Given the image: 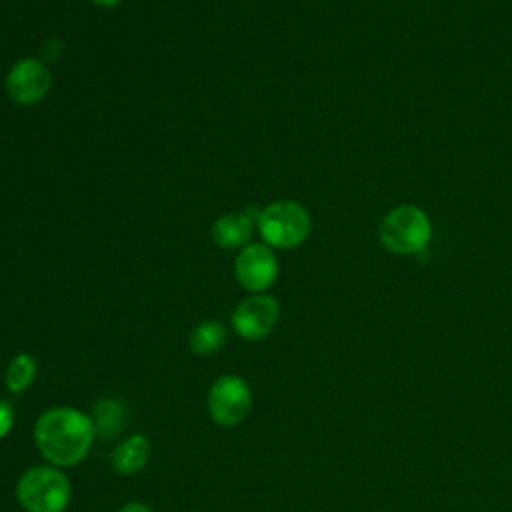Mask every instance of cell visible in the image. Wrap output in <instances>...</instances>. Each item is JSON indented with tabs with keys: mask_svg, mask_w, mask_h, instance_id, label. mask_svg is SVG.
Listing matches in <instances>:
<instances>
[{
	"mask_svg": "<svg viewBox=\"0 0 512 512\" xmlns=\"http://www.w3.org/2000/svg\"><path fill=\"white\" fill-rule=\"evenodd\" d=\"M6 94L18 106L42 102L52 88V74L40 58H22L6 72Z\"/></svg>",
	"mask_w": 512,
	"mask_h": 512,
	"instance_id": "7",
	"label": "cell"
},
{
	"mask_svg": "<svg viewBox=\"0 0 512 512\" xmlns=\"http://www.w3.org/2000/svg\"><path fill=\"white\" fill-rule=\"evenodd\" d=\"M232 328L234 332L248 342L262 340L272 334L280 320V304L274 296L260 292L250 294L232 310Z\"/></svg>",
	"mask_w": 512,
	"mask_h": 512,
	"instance_id": "6",
	"label": "cell"
},
{
	"mask_svg": "<svg viewBox=\"0 0 512 512\" xmlns=\"http://www.w3.org/2000/svg\"><path fill=\"white\" fill-rule=\"evenodd\" d=\"M256 218L250 216L248 212H232V214H222L210 230V236L216 246L222 250H234V248H244L248 240L252 238V232L256 228Z\"/></svg>",
	"mask_w": 512,
	"mask_h": 512,
	"instance_id": "9",
	"label": "cell"
},
{
	"mask_svg": "<svg viewBox=\"0 0 512 512\" xmlns=\"http://www.w3.org/2000/svg\"><path fill=\"white\" fill-rule=\"evenodd\" d=\"M16 500L24 512H64L72 500V484L62 468L36 464L20 474Z\"/></svg>",
	"mask_w": 512,
	"mask_h": 512,
	"instance_id": "2",
	"label": "cell"
},
{
	"mask_svg": "<svg viewBox=\"0 0 512 512\" xmlns=\"http://www.w3.org/2000/svg\"><path fill=\"white\" fill-rule=\"evenodd\" d=\"M38 374V362L32 354L28 352H18L10 358L8 366H6V374H4V384L8 388V392L12 394H22L26 392Z\"/></svg>",
	"mask_w": 512,
	"mask_h": 512,
	"instance_id": "13",
	"label": "cell"
},
{
	"mask_svg": "<svg viewBox=\"0 0 512 512\" xmlns=\"http://www.w3.org/2000/svg\"><path fill=\"white\" fill-rule=\"evenodd\" d=\"M152 454V444L146 434H130L120 440L110 452V466L116 474L130 476L140 472Z\"/></svg>",
	"mask_w": 512,
	"mask_h": 512,
	"instance_id": "10",
	"label": "cell"
},
{
	"mask_svg": "<svg viewBox=\"0 0 512 512\" xmlns=\"http://www.w3.org/2000/svg\"><path fill=\"white\" fill-rule=\"evenodd\" d=\"M32 438L46 464L64 470L88 456L96 434L86 412L74 406H52L36 418Z\"/></svg>",
	"mask_w": 512,
	"mask_h": 512,
	"instance_id": "1",
	"label": "cell"
},
{
	"mask_svg": "<svg viewBox=\"0 0 512 512\" xmlns=\"http://www.w3.org/2000/svg\"><path fill=\"white\" fill-rule=\"evenodd\" d=\"M228 332L222 322L206 320L196 324L188 334V348L196 356H212L226 344Z\"/></svg>",
	"mask_w": 512,
	"mask_h": 512,
	"instance_id": "12",
	"label": "cell"
},
{
	"mask_svg": "<svg viewBox=\"0 0 512 512\" xmlns=\"http://www.w3.org/2000/svg\"><path fill=\"white\" fill-rule=\"evenodd\" d=\"M256 228L270 248L292 250L304 244L312 232L308 210L296 200H274L258 212Z\"/></svg>",
	"mask_w": 512,
	"mask_h": 512,
	"instance_id": "4",
	"label": "cell"
},
{
	"mask_svg": "<svg viewBox=\"0 0 512 512\" xmlns=\"http://www.w3.org/2000/svg\"><path fill=\"white\" fill-rule=\"evenodd\" d=\"M206 406L214 424L222 428L238 426L252 408V388L242 376L222 374L210 384Z\"/></svg>",
	"mask_w": 512,
	"mask_h": 512,
	"instance_id": "5",
	"label": "cell"
},
{
	"mask_svg": "<svg viewBox=\"0 0 512 512\" xmlns=\"http://www.w3.org/2000/svg\"><path fill=\"white\" fill-rule=\"evenodd\" d=\"M14 416V406L6 398H0V440L10 434L14 426Z\"/></svg>",
	"mask_w": 512,
	"mask_h": 512,
	"instance_id": "14",
	"label": "cell"
},
{
	"mask_svg": "<svg viewBox=\"0 0 512 512\" xmlns=\"http://www.w3.org/2000/svg\"><path fill=\"white\" fill-rule=\"evenodd\" d=\"M432 240V222L428 214L414 204H400L388 210L378 224L380 246L396 256L422 252Z\"/></svg>",
	"mask_w": 512,
	"mask_h": 512,
	"instance_id": "3",
	"label": "cell"
},
{
	"mask_svg": "<svg viewBox=\"0 0 512 512\" xmlns=\"http://www.w3.org/2000/svg\"><path fill=\"white\" fill-rule=\"evenodd\" d=\"M92 4H96V6H100V8H114V6H118L122 0H90Z\"/></svg>",
	"mask_w": 512,
	"mask_h": 512,
	"instance_id": "16",
	"label": "cell"
},
{
	"mask_svg": "<svg viewBox=\"0 0 512 512\" xmlns=\"http://www.w3.org/2000/svg\"><path fill=\"white\" fill-rule=\"evenodd\" d=\"M118 512H154V510L144 502H126Z\"/></svg>",
	"mask_w": 512,
	"mask_h": 512,
	"instance_id": "15",
	"label": "cell"
},
{
	"mask_svg": "<svg viewBox=\"0 0 512 512\" xmlns=\"http://www.w3.org/2000/svg\"><path fill=\"white\" fill-rule=\"evenodd\" d=\"M90 420L94 426V434L98 440H114L122 434L126 420H128V408L120 398H100L90 412Z\"/></svg>",
	"mask_w": 512,
	"mask_h": 512,
	"instance_id": "11",
	"label": "cell"
},
{
	"mask_svg": "<svg viewBox=\"0 0 512 512\" xmlns=\"http://www.w3.org/2000/svg\"><path fill=\"white\" fill-rule=\"evenodd\" d=\"M278 272V258L274 250L264 242L246 244L240 248L234 260V276L238 284L250 294H260L274 286Z\"/></svg>",
	"mask_w": 512,
	"mask_h": 512,
	"instance_id": "8",
	"label": "cell"
}]
</instances>
